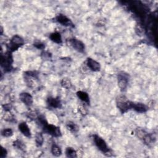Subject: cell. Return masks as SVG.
I'll use <instances>...</instances> for the list:
<instances>
[{
	"instance_id": "cell-6",
	"label": "cell",
	"mask_w": 158,
	"mask_h": 158,
	"mask_svg": "<svg viewBox=\"0 0 158 158\" xmlns=\"http://www.w3.org/2000/svg\"><path fill=\"white\" fill-rule=\"evenodd\" d=\"M42 129L45 133L53 136L60 137L62 136V133L59 127L52 124H49L48 122L42 126Z\"/></svg>"
},
{
	"instance_id": "cell-8",
	"label": "cell",
	"mask_w": 158,
	"mask_h": 158,
	"mask_svg": "<svg viewBox=\"0 0 158 158\" xmlns=\"http://www.w3.org/2000/svg\"><path fill=\"white\" fill-rule=\"evenodd\" d=\"M56 21L58 22L59 24H61L63 26L65 27H69L71 28H74L75 26L72 21L68 18L67 16L63 14H59L56 17Z\"/></svg>"
},
{
	"instance_id": "cell-10",
	"label": "cell",
	"mask_w": 158,
	"mask_h": 158,
	"mask_svg": "<svg viewBox=\"0 0 158 158\" xmlns=\"http://www.w3.org/2000/svg\"><path fill=\"white\" fill-rule=\"evenodd\" d=\"M86 64L87 67L93 72H99L101 69L100 64L92 58H87Z\"/></svg>"
},
{
	"instance_id": "cell-26",
	"label": "cell",
	"mask_w": 158,
	"mask_h": 158,
	"mask_svg": "<svg viewBox=\"0 0 158 158\" xmlns=\"http://www.w3.org/2000/svg\"><path fill=\"white\" fill-rule=\"evenodd\" d=\"M27 117L29 118H30V119H34L35 120L37 119L38 115H37L36 112L35 111H30L29 112H28L27 114Z\"/></svg>"
},
{
	"instance_id": "cell-16",
	"label": "cell",
	"mask_w": 158,
	"mask_h": 158,
	"mask_svg": "<svg viewBox=\"0 0 158 158\" xmlns=\"http://www.w3.org/2000/svg\"><path fill=\"white\" fill-rule=\"evenodd\" d=\"M66 127L68 130L72 133H76L79 131V127L73 122L69 121L66 124Z\"/></svg>"
},
{
	"instance_id": "cell-2",
	"label": "cell",
	"mask_w": 158,
	"mask_h": 158,
	"mask_svg": "<svg viewBox=\"0 0 158 158\" xmlns=\"http://www.w3.org/2000/svg\"><path fill=\"white\" fill-rule=\"evenodd\" d=\"M13 63V58L11 52L8 51L4 55H2L1 66L5 72H9L12 71Z\"/></svg>"
},
{
	"instance_id": "cell-28",
	"label": "cell",
	"mask_w": 158,
	"mask_h": 158,
	"mask_svg": "<svg viewBox=\"0 0 158 158\" xmlns=\"http://www.w3.org/2000/svg\"><path fill=\"white\" fill-rule=\"evenodd\" d=\"M7 154H8V152H7L6 149L2 146V153H1V156H0V157H1V158H4V157H6Z\"/></svg>"
},
{
	"instance_id": "cell-25",
	"label": "cell",
	"mask_w": 158,
	"mask_h": 158,
	"mask_svg": "<svg viewBox=\"0 0 158 158\" xmlns=\"http://www.w3.org/2000/svg\"><path fill=\"white\" fill-rule=\"evenodd\" d=\"M34 46L36 48H37V49H38V50H44V49L45 48V44H44L43 43L41 42H39V41L35 42L34 43Z\"/></svg>"
},
{
	"instance_id": "cell-23",
	"label": "cell",
	"mask_w": 158,
	"mask_h": 158,
	"mask_svg": "<svg viewBox=\"0 0 158 158\" xmlns=\"http://www.w3.org/2000/svg\"><path fill=\"white\" fill-rule=\"evenodd\" d=\"M1 134L4 137H11L13 135V131L10 128H6L2 130Z\"/></svg>"
},
{
	"instance_id": "cell-27",
	"label": "cell",
	"mask_w": 158,
	"mask_h": 158,
	"mask_svg": "<svg viewBox=\"0 0 158 158\" xmlns=\"http://www.w3.org/2000/svg\"><path fill=\"white\" fill-rule=\"evenodd\" d=\"M3 107L6 112H10L12 109V105L11 104H5L3 105Z\"/></svg>"
},
{
	"instance_id": "cell-18",
	"label": "cell",
	"mask_w": 158,
	"mask_h": 158,
	"mask_svg": "<svg viewBox=\"0 0 158 158\" xmlns=\"http://www.w3.org/2000/svg\"><path fill=\"white\" fill-rule=\"evenodd\" d=\"M51 151V153L53 154V155L55 156H56V157H59L62 154V151H61V148L56 144H53L52 145Z\"/></svg>"
},
{
	"instance_id": "cell-19",
	"label": "cell",
	"mask_w": 158,
	"mask_h": 158,
	"mask_svg": "<svg viewBox=\"0 0 158 158\" xmlns=\"http://www.w3.org/2000/svg\"><path fill=\"white\" fill-rule=\"evenodd\" d=\"M66 155L67 157H71V158H74L77 157V152L76 151L71 147H68L66 149Z\"/></svg>"
},
{
	"instance_id": "cell-5",
	"label": "cell",
	"mask_w": 158,
	"mask_h": 158,
	"mask_svg": "<svg viewBox=\"0 0 158 158\" xmlns=\"http://www.w3.org/2000/svg\"><path fill=\"white\" fill-rule=\"evenodd\" d=\"M130 75L125 72L121 71L117 74V83L119 88L122 91H125L127 88Z\"/></svg>"
},
{
	"instance_id": "cell-21",
	"label": "cell",
	"mask_w": 158,
	"mask_h": 158,
	"mask_svg": "<svg viewBox=\"0 0 158 158\" xmlns=\"http://www.w3.org/2000/svg\"><path fill=\"white\" fill-rule=\"evenodd\" d=\"M61 85L63 88H64L66 89H70V88H71V87L72 86V83L71 80L69 79H67V78H64L61 80Z\"/></svg>"
},
{
	"instance_id": "cell-4",
	"label": "cell",
	"mask_w": 158,
	"mask_h": 158,
	"mask_svg": "<svg viewBox=\"0 0 158 158\" xmlns=\"http://www.w3.org/2000/svg\"><path fill=\"white\" fill-rule=\"evenodd\" d=\"M24 44V40L23 38L18 35H16L12 37L10 42L7 45L8 51L11 53L18 50L20 47Z\"/></svg>"
},
{
	"instance_id": "cell-1",
	"label": "cell",
	"mask_w": 158,
	"mask_h": 158,
	"mask_svg": "<svg viewBox=\"0 0 158 158\" xmlns=\"http://www.w3.org/2000/svg\"><path fill=\"white\" fill-rule=\"evenodd\" d=\"M133 102L130 101L124 95H119L116 98V105L122 114L127 112L130 109H132Z\"/></svg>"
},
{
	"instance_id": "cell-29",
	"label": "cell",
	"mask_w": 158,
	"mask_h": 158,
	"mask_svg": "<svg viewBox=\"0 0 158 158\" xmlns=\"http://www.w3.org/2000/svg\"><path fill=\"white\" fill-rule=\"evenodd\" d=\"M79 111H80V112L82 114H86V113H87V111H85V107H83V106L82 107H79Z\"/></svg>"
},
{
	"instance_id": "cell-24",
	"label": "cell",
	"mask_w": 158,
	"mask_h": 158,
	"mask_svg": "<svg viewBox=\"0 0 158 158\" xmlns=\"http://www.w3.org/2000/svg\"><path fill=\"white\" fill-rule=\"evenodd\" d=\"M24 75L29 76L32 78L38 79V73L37 71H27L24 72Z\"/></svg>"
},
{
	"instance_id": "cell-17",
	"label": "cell",
	"mask_w": 158,
	"mask_h": 158,
	"mask_svg": "<svg viewBox=\"0 0 158 158\" xmlns=\"http://www.w3.org/2000/svg\"><path fill=\"white\" fill-rule=\"evenodd\" d=\"M142 140L146 144L149 145V144H152V143L154 142L155 138L152 135L146 133V134L144 136V137L142 138Z\"/></svg>"
},
{
	"instance_id": "cell-7",
	"label": "cell",
	"mask_w": 158,
	"mask_h": 158,
	"mask_svg": "<svg viewBox=\"0 0 158 158\" xmlns=\"http://www.w3.org/2000/svg\"><path fill=\"white\" fill-rule=\"evenodd\" d=\"M67 44L79 53H83L85 51V47L84 43L77 38H72L69 39L67 40Z\"/></svg>"
},
{
	"instance_id": "cell-20",
	"label": "cell",
	"mask_w": 158,
	"mask_h": 158,
	"mask_svg": "<svg viewBox=\"0 0 158 158\" xmlns=\"http://www.w3.org/2000/svg\"><path fill=\"white\" fill-rule=\"evenodd\" d=\"M44 142V138L42 133H37L35 135V143L37 146L40 147L43 145Z\"/></svg>"
},
{
	"instance_id": "cell-12",
	"label": "cell",
	"mask_w": 158,
	"mask_h": 158,
	"mask_svg": "<svg viewBox=\"0 0 158 158\" xmlns=\"http://www.w3.org/2000/svg\"><path fill=\"white\" fill-rule=\"evenodd\" d=\"M19 131L26 137L30 138L31 137V132L29 127L27 124L26 122H21L19 124L18 126Z\"/></svg>"
},
{
	"instance_id": "cell-9",
	"label": "cell",
	"mask_w": 158,
	"mask_h": 158,
	"mask_svg": "<svg viewBox=\"0 0 158 158\" xmlns=\"http://www.w3.org/2000/svg\"><path fill=\"white\" fill-rule=\"evenodd\" d=\"M19 98L21 101L24 104H25L27 106H31L33 104V102H34L33 97L30 93L27 92L21 93L19 95Z\"/></svg>"
},
{
	"instance_id": "cell-11",
	"label": "cell",
	"mask_w": 158,
	"mask_h": 158,
	"mask_svg": "<svg viewBox=\"0 0 158 158\" xmlns=\"http://www.w3.org/2000/svg\"><path fill=\"white\" fill-rule=\"evenodd\" d=\"M47 103L50 107L55 109H60L62 107V103L59 98L49 97L47 99Z\"/></svg>"
},
{
	"instance_id": "cell-14",
	"label": "cell",
	"mask_w": 158,
	"mask_h": 158,
	"mask_svg": "<svg viewBox=\"0 0 158 158\" xmlns=\"http://www.w3.org/2000/svg\"><path fill=\"white\" fill-rule=\"evenodd\" d=\"M50 39L54 43L59 44V45L63 43L61 35L60 33L57 32L51 34L50 35Z\"/></svg>"
},
{
	"instance_id": "cell-15",
	"label": "cell",
	"mask_w": 158,
	"mask_h": 158,
	"mask_svg": "<svg viewBox=\"0 0 158 158\" xmlns=\"http://www.w3.org/2000/svg\"><path fill=\"white\" fill-rule=\"evenodd\" d=\"M77 95L78 98L83 102L90 104V97L88 95L87 93L83 91H79L77 92Z\"/></svg>"
},
{
	"instance_id": "cell-22",
	"label": "cell",
	"mask_w": 158,
	"mask_h": 158,
	"mask_svg": "<svg viewBox=\"0 0 158 158\" xmlns=\"http://www.w3.org/2000/svg\"><path fill=\"white\" fill-rule=\"evenodd\" d=\"M13 146L21 151H24L26 149L25 144L22 141H21L19 140H16L13 142Z\"/></svg>"
},
{
	"instance_id": "cell-3",
	"label": "cell",
	"mask_w": 158,
	"mask_h": 158,
	"mask_svg": "<svg viewBox=\"0 0 158 158\" xmlns=\"http://www.w3.org/2000/svg\"><path fill=\"white\" fill-rule=\"evenodd\" d=\"M93 140L97 148L104 154L107 156H111L112 153L111 151L108 147L106 141L98 135H93Z\"/></svg>"
},
{
	"instance_id": "cell-13",
	"label": "cell",
	"mask_w": 158,
	"mask_h": 158,
	"mask_svg": "<svg viewBox=\"0 0 158 158\" xmlns=\"http://www.w3.org/2000/svg\"><path fill=\"white\" fill-rule=\"evenodd\" d=\"M132 109L138 113H144L148 110V107L141 103H133Z\"/></svg>"
}]
</instances>
